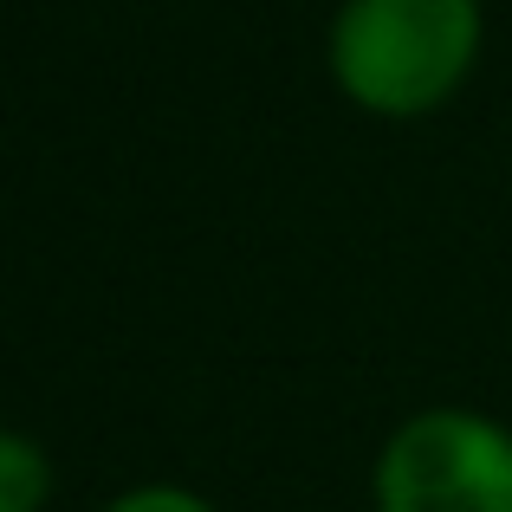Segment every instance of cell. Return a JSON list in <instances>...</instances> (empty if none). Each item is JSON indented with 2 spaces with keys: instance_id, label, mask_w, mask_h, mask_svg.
<instances>
[{
  "instance_id": "6da1fadb",
  "label": "cell",
  "mask_w": 512,
  "mask_h": 512,
  "mask_svg": "<svg viewBox=\"0 0 512 512\" xmlns=\"http://www.w3.org/2000/svg\"><path fill=\"white\" fill-rule=\"evenodd\" d=\"M487 46L480 0H344L325 65L344 104L383 124L448 111Z\"/></svg>"
},
{
  "instance_id": "7a4b0ae2",
  "label": "cell",
  "mask_w": 512,
  "mask_h": 512,
  "mask_svg": "<svg viewBox=\"0 0 512 512\" xmlns=\"http://www.w3.org/2000/svg\"><path fill=\"white\" fill-rule=\"evenodd\" d=\"M376 512H512V428L487 409L435 402L402 415L370 467Z\"/></svg>"
},
{
  "instance_id": "3957f363",
  "label": "cell",
  "mask_w": 512,
  "mask_h": 512,
  "mask_svg": "<svg viewBox=\"0 0 512 512\" xmlns=\"http://www.w3.org/2000/svg\"><path fill=\"white\" fill-rule=\"evenodd\" d=\"M52 454L20 428H0V512H46L52 506Z\"/></svg>"
},
{
  "instance_id": "277c9868",
  "label": "cell",
  "mask_w": 512,
  "mask_h": 512,
  "mask_svg": "<svg viewBox=\"0 0 512 512\" xmlns=\"http://www.w3.org/2000/svg\"><path fill=\"white\" fill-rule=\"evenodd\" d=\"M98 512H221V506L201 500L195 487H175V480H143V487H124L117 500H104Z\"/></svg>"
}]
</instances>
